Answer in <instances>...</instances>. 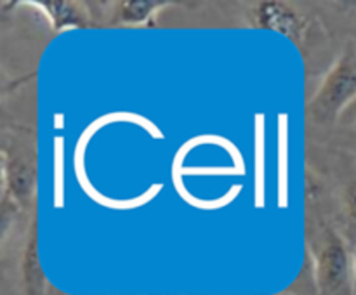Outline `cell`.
I'll return each mask as SVG.
<instances>
[{
    "label": "cell",
    "instance_id": "9",
    "mask_svg": "<svg viewBox=\"0 0 356 295\" xmlns=\"http://www.w3.org/2000/svg\"><path fill=\"white\" fill-rule=\"evenodd\" d=\"M263 113L256 115V121H254V128H256V135H254V144H256V151H254V205L256 208L266 207V120H264Z\"/></svg>",
    "mask_w": 356,
    "mask_h": 295
},
{
    "label": "cell",
    "instance_id": "11",
    "mask_svg": "<svg viewBox=\"0 0 356 295\" xmlns=\"http://www.w3.org/2000/svg\"><path fill=\"white\" fill-rule=\"evenodd\" d=\"M344 205H346L348 219L356 228V180L348 186L346 194H344Z\"/></svg>",
    "mask_w": 356,
    "mask_h": 295
},
{
    "label": "cell",
    "instance_id": "8",
    "mask_svg": "<svg viewBox=\"0 0 356 295\" xmlns=\"http://www.w3.org/2000/svg\"><path fill=\"white\" fill-rule=\"evenodd\" d=\"M291 120L287 113L278 115V207H289L291 196Z\"/></svg>",
    "mask_w": 356,
    "mask_h": 295
},
{
    "label": "cell",
    "instance_id": "14",
    "mask_svg": "<svg viewBox=\"0 0 356 295\" xmlns=\"http://www.w3.org/2000/svg\"><path fill=\"white\" fill-rule=\"evenodd\" d=\"M155 295H177V294H155Z\"/></svg>",
    "mask_w": 356,
    "mask_h": 295
},
{
    "label": "cell",
    "instance_id": "6",
    "mask_svg": "<svg viewBox=\"0 0 356 295\" xmlns=\"http://www.w3.org/2000/svg\"><path fill=\"white\" fill-rule=\"evenodd\" d=\"M21 6H33L45 14L56 33L70 30V28L90 26V16L86 3L70 2V0H30V2H17Z\"/></svg>",
    "mask_w": 356,
    "mask_h": 295
},
{
    "label": "cell",
    "instance_id": "4",
    "mask_svg": "<svg viewBox=\"0 0 356 295\" xmlns=\"http://www.w3.org/2000/svg\"><path fill=\"white\" fill-rule=\"evenodd\" d=\"M249 24L257 30L284 35L299 51L305 47V40L309 31L308 16L292 3L278 2V0H261L250 3Z\"/></svg>",
    "mask_w": 356,
    "mask_h": 295
},
{
    "label": "cell",
    "instance_id": "5",
    "mask_svg": "<svg viewBox=\"0 0 356 295\" xmlns=\"http://www.w3.org/2000/svg\"><path fill=\"white\" fill-rule=\"evenodd\" d=\"M21 285L24 295H45L47 292V276L40 257V231H38V212H31L28 222L26 238H24L23 252H21Z\"/></svg>",
    "mask_w": 356,
    "mask_h": 295
},
{
    "label": "cell",
    "instance_id": "13",
    "mask_svg": "<svg viewBox=\"0 0 356 295\" xmlns=\"http://www.w3.org/2000/svg\"><path fill=\"white\" fill-rule=\"evenodd\" d=\"M261 295H291V294H261Z\"/></svg>",
    "mask_w": 356,
    "mask_h": 295
},
{
    "label": "cell",
    "instance_id": "2",
    "mask_svg": "<svg viewBox=\"0 0 356 295\" xmlns=\"http://www.w3.org/2000/svg\"><path fill=\"white\" fill-rule=\"evenodd\" d=\"M356 99V38L350 40L323 75L305 113L316 127H330Z\"/></svg>",
    "mask_w": 356,
    "mask_h": 295
},
{
    "label": "cell",
    "instance_id": "12",
    "mask_svg": "<svg viewBox=\"0 0 356 295\" xmlns=\"http://www.w3.org/2000/svg\"><path fill=\"white\" fill-rule=\"evenodd\" d=\"M353 274H355V290H356V246L353 248Z\"/></svg>",
    "mask_w": 356,
    "mask_h": 295
},
{
    "label": "cell",
    "instance_id": "3",
    "mask_svg": "<svg viewBox=\"0 0 356 295\" xmlns=\"http://www.w3.org/2000/svg\"><path fill=\"white\" fill-rule=\"evenodd\" d=\"M313 281L318 295H356L353 250L336 228H323L309 243Z\"/></svg>",
    "mask_w": 356,
    "mask_h": 295
},
{
    "label": "cell",
    "instance_id": "10",
    "mask_svg": "<svg viewBox=\"0 0 356 295\" xmlns=\"http://www.w3.org/2000/svg\"><path fill=\"white\" fill-rule=\"evenodd\" d=\"M65 137L56 135L52 141V205L63 208L66 201V162Z\"/></svg>",
    "mask_w": 356,
    "mask_h": 295
},
{
    "label": "cell",
    "instance_id": "7",
    "mask_svg": "<svg viewBox=\"0 0 356 295\" xmlns=\"http://www.w3.org/2000/svg\"><path fill=\"white\" fill-rule=\"evenodd\" d=\"M170 0H120L111 3L110 23L115 26H146L155 21L156 14L172 6Z\"/></svg>",
    "mask_w": 356,
    "mask_h": 295
},
{
    "label": "cell",
    "instance_id": "1",
    "mask_svg": "<svg viewBox=\"0 0 356 295\" xmlns=\"http://www.w3.org/2000/svg\"><path fill=\"white\" fill-rule=\"evenodd\" d=\"M37 201V151L26 135H10L2 144V205L0 224L2 242L14 217L24 210H35Z\"/></svg>",
    "mask_w": 356,
    "mask_h": 295
}]
</instances>
